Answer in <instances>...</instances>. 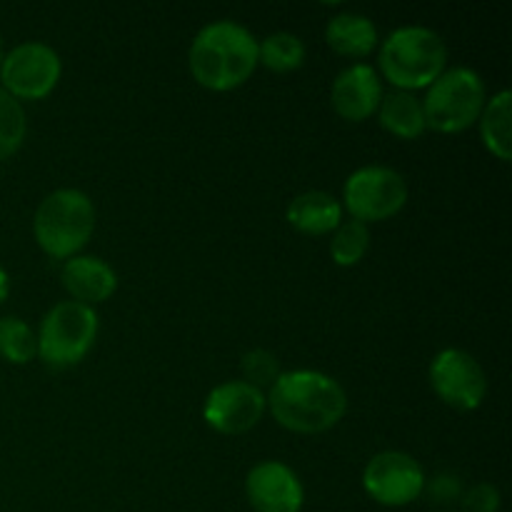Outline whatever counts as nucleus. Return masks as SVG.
Masks as SVG:
<instances>
[{"mask_svg":"<svg viewBox=\"0 0 512 512\" xmlns=\"http://www.w3.org/2000/svg\"><path fill=\"white\" fill-rule=\"evenodd\" d=\"M265 400L278 425L300 435L325 433L348 413L343 385L320 370L280 373Z\"/></svg>","mask_w":512,"mask_h":512,"instance_id":"obj_1","label":"nucleus"},{"mask_svg":"<svg viewBox=\"0 0 512 512\" xmlns=\"http://www.w3.org/2000/svg\"><path fill=\"white\" fill-rule=\"evenodd\" d=\"M188 63L198 85L228 93L253 78L258 68V38L235 20H215L193 38Z\"/></svg>","mask_w":512,"mask_h":512,"instance_id":"obj_2","label":"nucleus"},{"mask_svg":"<svg viewBox=\"0 0 512 512\" xmlns=\"http://www.w3.org/2000/svg\"><path fill=\"white\" fill-rule=\"evenodd\" d=\"M380 73L398 90L430 88L448 65V45L425 25H403L383 40L378 53Z\"/></svg>","mask_w":512,"mask_h":512,"instance_id":"obj_3","label":"nucleus"},{"mask_svg":"<svg viewBox=\"0 0 512 512\" xmlns=\"http://www.w3.org/2000/svg\"><path fill=\"white\" fill-rule=\"evenodd\" d=\"M95 233V205L83 190L60 188L40 200L33 235L48 258L68 260L88 245Z\"/></svg>","mask_w":512,"mask_h":512,"instance_id":"obj_4","label":"nucleus"},{"mask_svg":"<svg viewBox=\"0 0 512 512\" xmlns=\"http://www.w3.org/2000/svg\"><path fill=\"white\" fill-rule=\"evenodd\" d=\"M423 103L425 128L435 133H463L470 125L478 123L488 93L485 80L473 68H445V73L428 88Z\"/></svg>","mask_w":512,"mask_h":512,"instance_id":"obj_5","label":"nucleus"},{"mask_svg":"<svg viewBox=\"0 0 512 512\" xmlns=\"http://www.w3.org/2000/svg\"><path fill=\"white\" fill-rule=\"evenodd\" d=\"M98 330L100 318L95 308L75 303V300H63L53 305L40 320V328L35 333L38 358L50 368L78 365L93 350Z\"/></svg>","mask_w":512,"mask_h":512,"instance_id":"obj_6","label":"nucleus"},{"mask_svg":"<svg viewBox=\"0 0 512 512\" xmlns=\"http://www.w3.org/2000/svg\"><path fill=\"white\" fill-rule=\"evenodd\" d=\"M408 203V183L398 170L388 165H365L355 170L343 188V210H348L350 218L360 223H380Z\"/></svg>","mask_w":512,"mask_h":512,"instance_id":"obj_7","label":"nucleus"},{"mask_svg":"<svg viewBox=\"0 0 512 512\" xmlns=\"http://www.w3.org/2000/svg\"><path fill=\"white\" fill-rule=\"evenodd\" d=\"M63 75L58 50L40 40L15 45L8 50L0 63V88L13 95L15 100H43L58 85Z\"/></svg>","mask_w":512,"mask_h":512,"instance_id":"obj_8","label":"nucleus"},{"mask_svg":"<svg viewBox=\"0 0 512 512\" xmlns=\"http://www.w3.org/2000/svg\"><path fill=\"white\" fill-rule=\"evenodd\" d=\"M363 488L383 508H405L425 493V473L413 455L383 450L365 465Z\"/></svg>","mask_w":512,"mask_h":512,"instance_id":"obj_9","label":"nucleus"},{"mask_svg":"<svg viewBox=\"0 0 512 512\" xmlns=\"http://www.w3.org/2000/svg\"><path fill=\"white\" fill-rule=\"evenodd\" d=\"M430 385L448 408L478 410L488 395V378L483 365L468 350L445 348L430 363Z\"/></svg>","mask_w":512,"mask_h":512,"instance_id":"obj_10","label":"nucleus"},{"mask_svg":"<svg viewBox=\"0 0 512 512\" xmlns=\"http://www.w3.org/2000/svg\"><path fill=\"white\" fill-rule=\"evenodd\" d=\"M268 410L263 390L253 388L245 380H228L215 385L203 405L205 423L223 435H243L263 420Z\"/></svg>","mask_w":512,"mask_h":512,"instance_id":"obj_11","label":"nucleus"},{"mask_svg":"<svg viewBox=\"0 0 512 512\" xmlns=\"http://www.w3.org/2000/svg\"><path fill=\"white\" fill-rule=\"evenodd\" d=\"M245 495L255 512H300L305 503L298 473L280 460H265L250 468Z\"/></svg>","mask_w":512,"mask_h":512,"instance_id":"obj_12","label":"nucleus"},{"mask_svg":"<svg viewBox=\"0 0 512 512\" xmlns=\"http://www.w3.org/2000/svg\"><path fill=\"white\" fill-rule=\"evenodd\" d=\"M383 100V83L373 65L355 63L345 68L330 88V105L348 123L373 118Z\"/></svg>","mask_w":512,"mask_h":512,"instance_id":"obj_13","label":"nucleus"},{"mask_svg":"<svg viewBox=\"0 0 512 512\" xmlns=\"http://www.w3.org/2000/svg\"><path fill=\"white\" fill-rule=\"evenodd\" d=\"M60 280L75 303L90 305V308L113 298V293L118 290V273L113 270V265L95 255H73L65 260Z\"/></svg>","mask_w":512,"mask_h":512,"instance_id":"obj_14","label":"nucleus"},{"mask_svg":"<svg viewBox=\"0 0 512 512\" xmlns=\"http://www.w3.org/2000/svg\"><path fill=\"white\" fill-rule=\"evenodd\" d=\"M285 220L305 235H330L343 223V205L325 190H308L290 200Z\"/></svg>","mask_w":512,"mask_h":512,"instance_id":"obj_15","label":"nucleus"},{"mask_svg":"<svg viewBox=\"0 0 512 512\" xmlns=\"http://www.w3.org/2000/svg\"><path fill=\"white\" fill-rule=\"evenodd\" d=\"M325 43L348 58H365L378 45V28L368 15L340 13L333 15L325 25Z\"/></svg>","mask_w":512,"mask_h":512,"instance_id":"obj_16","label":"nucleus"},{"mask_svg":"<svg viewBox=\"0 0 512 512\" xmlns=\"http://www.w3.org/2000/svg\"><path fill=\"white\" fill-rule=\"evenodd\" d=\"M512 93L508 88L495 93L480 113V138L498 160L512 158Z\"/></svg>","mask_w":512,"mask_h":512,"instance_id":"obj_17","label":"nucleus"},{"mask_svg":"<svg viewBox=\"0 0 512 512\" xmlns=\"http://www.w3.org/2000/svg\"><path fill=\"white\" fill-rule=\"evenodd\" d=\"M380 125L388 130L390 135L403 140H415L425 133V113L423 103L415 98L413 93L405 90H393V93L383 95L378 108Z\"/></svg>","mask_w":512,"mask_h":512,"instance_id":"obj_18","label":"nucleus"},{"mask_svg":"<svg viewBox=\"0 0 512 512\" xmlns=\"http://www.w3.org/2000/svg\"><path fill=\"white\" fill-rule=\"evenodd\" d=\"M305 63V43L295 33H270L258 43V65L273 73H293Z\"/></svg>","mask_w":512,"mask_h":512,"instance_id":"obj_19","label":"nucleus"},{"mask_svg":"<svg viewBox=\"0 0 512 512\" xmlns=\"http://www.w3.org/2000/svg\"><path fill=\"white\" fill-rule=\"evenodd\" d=\"M330 235H333L330 255H333V263L340 265V268H353L370 250V230L360 220H343Z\"/></svg>","mask_w":512,"mask_h":512,"instance_id":"obj_20","label":"nucleus"},{"mask_svg":"<svg viewBox=\"0 0 512 512\" xmlns=\"http://www.w3.org/2000/svg\"><path fill=\"white\" fill-rule=\"evenodd\" d=\"M38 355V338L25 320L15 315L0 318V358L13 365H25Z\"/></svg>","mask_w":512,"mask_h":512,"instance_id":"obj_21","label":"nucleus"},{"mask_svg":"<svg viewBox=\"0 0 512 512\" xmlns=\"http://www.w3.org/2000/svg\"><path fill=\"white\" fill-rule=\"evenodd\" d=\"M28 133V120L20 100L0 88V163L13 158Z\"/></svg>","mask_w":512,"mask_h":512,"instance_id":"obj_22","label":"nucleus"},{"mask_svg":"<svg viewBox=\"0 0 512 512\" xmlns=\"http://www.w3.org/2000/svg\"><path fill=\"white\" fill-rule=\"evenodd\" d=\"M240 370H243L245 383L253 385V388L258 390L270 388V385L280 378V373H283V370H280V360L265 348L248 350V353L243 355V360H240Z\"/></svg>","mask_w":512,"mask_h":512,"instance_id":"obj_23","label":"nucleus"},{"mask_svg":"<svg viewBox=\"0 0 512 512\" xmlns=\"http://www.w3.org/2000/svg\"><path fill=\"white\" fill-rule=\"evenodd\" d=\"M460 512H500V490L490 483H478L460 495Z\"/></svg>","mask_w":512,"mask_h":512,"instance_id":"obj_24","label":"nucleus"},{"mask_svg":"<svg viewBox=\"0 0 512 512\" xmlns=\"http://www.w3.org/2000/svg\"><path fill=\"white\" fill-rule=\"evenodd\" d=\"M430 493H433V498L438 503H448V500L460 498V483L455 478H438L433 483V488H430Z\"/></svg>","mask_w":512,"mask_h":512,"instance_id":"obj_25","label":"nucleus"},{"mask_svg":"<svg viewBox=\"0 0 512 512\" xmlns=\"http://www.w3.org/2000/svg\"><path fill=\"white\" fill-rule=\"evenodd\" d=\"M8 295H10V278L8 273H5V268H0V305L8 300Z\"/></svg>","mask_w":512,"mask_h":512,"instance_id":"obj_26","label":"nucleus"},{"mask_svg":"<svg viewBox=\"0 0 512 512\" xmlns=\"http://www.w3.org/2000/svg\"><path fill=\"white\" fill-rule=\"evenodd\" d=\"M5 58V43H3V35H0V63H3Z\"/></svg>","mask_w":512,"mask_h":512,"instance_id":"obj_27","label":"nucleus"}]
</instances>
